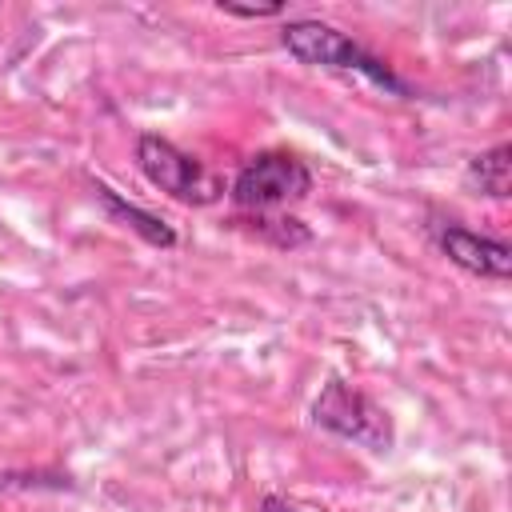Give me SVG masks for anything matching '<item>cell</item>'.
<instances>
[{
	"label": "cell",
	"mask_w": 512,
	"mask_h": 512,
	"mask_svg": "<svg viewBox=\"0 0 512 512\" xmlns=\"http://www.w3.org/2000/svg\"><path fill=\"white\" fill-rule=\"evenodd\" d=\"M280 44L288 48L292 60L308 64V68H332V72H356L364 80H372L376 88L392 92V96H404L412 100L416 88L392 72V64H384L376 52H368L364 44H356L348 32L324 24V20H288L280 28Z\"/></svg>",
	"instance_id": "obj_1"
},
{
	"label": "cell",
	"mask_w": 512,
	"mask_h": 512,
	"mask_svg": "<svg viewBox=\"0 0 512 512\" xmlns=\"http://www.w3.org/2000/svg\"><path fill=\"white\" fill-rule=\"evenodd\" d=\"M312 192V168L284 148H264L240 164L228 184L236 212H284Z\"/></svg>",
	"instance_id": "obj_2"
},
{
	"label": "cell",
	"mask_w": 512,
	"mask_h": 512,
	"mask_svg": "<svg viewBox=\"0 0 512 512\" xmlns=\"http://www.w3.org/2000/svg\"><path fill=\"white\" fill-rule=\"evenodd\" d=\"M136 168L144 172V180L160 192H168L180 204H216L224 196V180L216 172H208L196 156L180 152L172 140L156 136V132H140L136 136Z\"/></svg>",
	"instance_id": "obj_3"
},
{
	"label": "cell",
	"mask_w": 512,
	"mask_h": 512,
	"mask_svg": "<svg viewBox=\"0 0 512 512\" xmlns=\"http://www.w3.org/2000/svg\"><path fill=\"white\" fill-rule=\"evenodd\" d=\"M312 420L316 428L340 436V440H352L368 452H388L396 444V428H392V416L360 388L344 384V380H328L312 404Z\"/></svg>",
	"instance_id": "obj_4"
},
{
	"label": "cell",
	"mask_w": 512,
	"mask_h": 512,
	"mask_svg": "<svg viewBox=\"0 0 512 512\" xmlns=\"http://www.w3.org/2000/svg\"><path fill=\"white\" fill-rule=\"evenodd\" d=\"M432 240L468 276H480V280H508L512 276V248L496 236L472 232L456 220H440V224H432Z\"/></svg>",
	"instance_id": "obj_5"
},
{
	"label": "cell",
	"mask_w": 512,
	"mask_h": 512,
	"mask_svg": "<svg viewBox=\"0 0 512 512\" xmlns=\"http://www.w3.org/2000/svg\"><path fill=\"white\" fill-rule=\"evenodd\" d=\"M92 192H96V200H100V208L116 220V224H124V228H132L144 244H152V248H176L180 244V236H176V228L164 220V216H156V212H148V208H140V204H132L128 196H120L116 188H108L104 180H92Z\"/></svg>",
	"instance_id": "obj_6"
},
{
	"label": "cell",
	"mask_w": 512,
	"mask_h": 512,
	"mask_svg": "<svg viewBox=\"0 0 512 512\" xmlns=\"http://www.w3.org/2000/svg\"><path fill=\"white\" fill-rule=\"evenodd\" d=\"M464 184L476 188L488 200H508V192H512V148L492 144V148L476 152L464 168Z\"/></svg>",
	"instance_id": "obj_7"
},
{
	"label": "cell",
	"mask_w": 512,
	"mask_h": 512,
	"mask_svg": "<svg viewBox=\"0 0 512 512\" xmlns=\"http://www.w3.org/2000/svg\"><path fill=\"white\" fill-rule=\"evenodd\" d=\"M236 224H248L252 236H260V240H268L276 248H304L312 240L308 224L288 216V212H240Z\"/></svg>",
	"instance_id": "obj_8"
},
{
	"label": "cell",
	"mask_w": 512,
	"mask_h": 512,
	"mask_svg": "<svg viewBox=\"0 0 512 512\" xmlns=\"http://www.w3.org/2000/svg\"><path fill=\"white\" fill-rule=\"evenodd\" d=\"M220 12L224 16H240V20H268V16H284V4L272 0V4H236V0H220Z\"/></svg>",
	"instance_id": "obj_9"
},
{
	"label": "cell",
	"mask_w": 512,
	"mask_h": 512,
	"mask_svg": "<svg viewBox=\"0 0 512 512\" xmlns=\"http://www.w3.org/2000/svg\"><path fill=\"white\" fill-rule=\"evenodd\" d=\"M260 512H300V508L288 504L284 496H264V500H260Z\"/></svg>",
	"instance_id": "obj_10"
}]
</instances>
